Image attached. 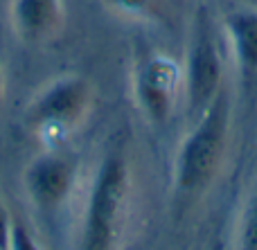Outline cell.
I'll return each mask as SVG.
<instances>
[{
	"label": "cell",
	"mask_w": 257,
	"mask_h": 250,
	"mask_svg": "<svg viewBox=\"0 0 257 250\" xmlns=\"http://www.w3.org/2000/svg\"><path fill=\"white\" fill-rule=\"evenodd\" d=\"M230 135V97L228 90L214 97L205 113L194 120L190 133L181 140L174 160V185L181 194L203 192L221 169Z\"/></svg>",
	"instance_id": "obj_1"
},
{
	"label": "cell",
	"mask_w": 257,
	"mask_h": 250,
	"mask_svg": "<svg viewBox=\"0 0 257 250\" xmlns=\"http://www.w3.org/2000/svg\"><path fill=\"white\" fill-rule=\"evenodd\" d=\"M95 88L81 75H63L36 90L27 106V124L43 140L61 142L90 115Z\"/></svg>",
	"instance_id": "obj_2"
},
{
	"label": "cell",
	"mask_w": 257,
	"mask_h": 250,
	"mask_svg": "<svg viewBox=\"0 0 257 250\" xmlns=\"http://www.w3.org/2000/svg\"><path fill=\"white\" fill-rule=\"evenodd\" d=\"M131 187V171L120 153H106L88 192L81 250H113Z\"/></svg>",
	"instance_id": "obj_3"
},
{
	"label": "cell",
	"mask_w": 257,
	"mask_h": 250,
	"mask_svg": "<svg viewBox=\"0 0 257 250\" xmlns=\"http://www.w3.org/2000/svg\"><path fill=\"white\" fill-rule=\"evenodd\" d=\"M223 88V63L219 54L214 30L205 9L194 18L185 68H183V95L190 120H199Z\"/></svg>",
	"instance_id": "obj_4"
},
{
	"label": "cell",
	"mask_w": 257,
	"mask_h": 250,
	"mask_svg": "<svg viewBox=\"0 0 257 250\" xmlns=\"http://www.w3.org/2000/svg\"><path fill=\"white\" fill-rule=\"evenodd\" d=\"M183 88V68L167 54H149L133 75V97L147 122L160 126L172 117Z\"/></svg>",
	"instance_id": "obj_5"
},
{
	"label": "cell",
	"mask_w": 257,
	"mask_h": 250,
	"mask_svg": "<svg viewBox=\"0 0 257 250\" xmlns=\"http://www.w3.org/2000/svg\"><path fill=\"white\" fill-rule=\"evenodd\" d=\"M75 183L77 165L72 162V158L63 156L54 149L32 158L23 174L27 196L43 212H52L59 205H63L70 198Z\"/></svg>",
	"instance_id": "obj_6"
},
{
	"label": "cell",
	"mask_w": 257,
	"mask_h": 250,
	"mask_svg": "<svg viewBox=\"0 0 257 250\" xmlns=\"http://www.w3.org/2000/svg\"><path fill=\"white\" fill-rule=\"evenodd\" d=\"M9 25L18 41L48 43L66 25V0H9Z\"/></svg>",
	"instance_id": "obj_7"
},
{
	"label": "cell",
	"mask_w": 257,
	"mask_h": 250,
	"mask_svg": "<svg viewBox=\"0 0 257 250\" xmlns=\"http://www.w3.org/2000/svg\"><path fill=\"white\" fill-rule=\"evenodd\" d=\"M232 57L248 75H257V9H235L223 16Z\"/></svg>",
	"instance_id": "obj_8"
},
{
	"label": "cell",
	"mask_w": 257,
	"mask_h": 250,
	"mask_svg": "<svg viewBox=\"0 0 257 250\" xmlns=\"http://www.w3.org/2000/svg\"><path fill=\"white\" fill-rule=\"evenodd\" d=\"M102 3L122 18H147L156 9L158 0H102Z\"/></svg>",
	"instance_id": "obj_9"
},
{
	"label": "cell",
	"mask_w": 257,
	"mask_h": 250,
	"mask_svg": "<svg viewBox=\"0 0 257 250\" xmlns=\"http://www.w3.org/2000/svg\"><path fill=\"white\" fill-rule=\"evenodd\" d=\"M239 250H257V192L250 196L239 232Z\"/></svg>",
	"instance_id": "obj_10"
},
{
	"label": "cell",
	"mask_w": 257,
	"mask_h": 250,
	"mask_svg": "<svg viewBox=\"0 0 257 250\" xmlns=\"http://www.w3.org/2000/svg\"><path fill=\"white\" fill-rule=\"evenodd\" d=\"M9 250H41L32 234L21 221H12V232H9Z\"/></svg>",
	"instance_id": "obj_11"
},
{
	"label": "cell",
	"mask_w": 257,
	"mask_h": 250,
	"mask_svg": "<svg viewBox=\"0 0 257 250\" xmlns=\"http://www.w3.org/2000/svg\"><path fill=\"white\" fill-rule=\"evenodd\" d=\"M12 216L5 203L0 201V250H9V232H12Z\"/></svg>",
	"instance_id": "obj_12"
},
{
	"label": "cell",
	"mask_w": 257,
	"mask_h": 250,
	"mask_svg": "<svg viewBox=\"0 0 257 250\" xmlns=\"http://www.w3.org/2000/svg\"><path fill=\"white\" fill-rule=\"evenodd\" d=\"M3 97H5V68L0 63V102H3Z\"/></svg>",
	"instance_id": "obj_13"
},
{
	"label": "cell",
	"mask_w": 257,
	"mask_h": 250,
	"mask_svg": "<svg viewBox=\"0 0 257 250\" xmlns=\"http://www.w3.org/2000/svg\"><path fill=\"white\" fill-rule=\"evenodd\" d=\"M212 250H223V248H221V246H214V248H212Z\"/></svg>",
	"instance_id": "obj_14"
}]
</instances>
